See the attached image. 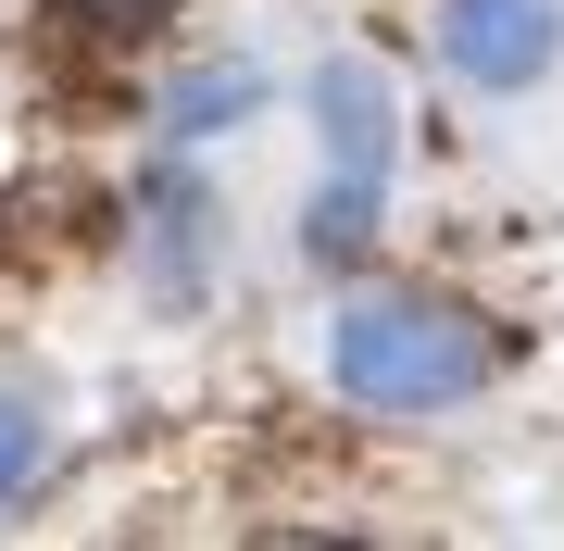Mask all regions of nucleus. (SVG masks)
I'll return each instance as SVG.
<instances>
[{"label":"nucleus","instance_id":"obj_1","mask_svg":"<svg viewBox=\"0 0 564 551\" xmlns=\"http://www.w3.org/2000/svg\"><path fill=\"white\" fill-rule=\"evenodd\" d=\"M326 364H339L351 401L377 414H440L489 376V339L464 301H426V288H351L339 327H326Z\"/></svg>","mask_w":564,"mask_h":551},{"label":"nucleus","instance_id":"obj_2","mask_svg":"<svg viewBox=\"0 0 564 551\" xmlns=\"http://www.w3.org/2000/svg\"><path fill=\"white\" fill-rule=\"evenodd\" d=\"M314 125H326V188H314L302 239L326 251V264H351V251L377 239V188H389V151H402V101H389V76L364 51H339L314 76Z\"/></svg>","mask_w":564,"mask_h":551},{"label":"nucleus","instance_id":"obj_3","mask_svg":"<svg viewBox=\"0 0 564 551\" xmlns=\"http://www.w3.org/2000/svg\"><path fill=\"white\" fill-rule=\"evenodd\" d=\"M552 38H564L552 0H440V63L464 88H527L552 63Z\"/></svg>","mask_w":564,"mask_h":551},{"label":"nucleus","instance_id":"obj_4","mask_svg":"<svg viewBox=\"0 0 564 551\" xmlns=\"http://www.w3.org/2000/svg\"><path fill=\"white\" fill-rule=\"evenodd\" d=\"M251 101H263L251 63H188V76L163 88V139H214V125H239Z\"/></svg>","mask_w":564,"mask_h":551},{"label":"nucleus","instance_id":"obj_5","mask_svg":"<svg viewBox=\"0 0 564 551\" xmlns=\"http://www.w3.org/2000/svg\"><path fill=\"white\" fill-rule=\"evenodd\" d=\"M25 476H39V414H13V401H0V502H13Z\"/></svg>","mask_w":564,"mask_h":551},{"label":"nucleus","instance_id":"obj_6","mask_svg":"<svg viewBox=\"0 0 564 551\" xmlns=\"http://www.w3.org/2000/svg\"><path fill=\"white\" fill-rule=\"evenodd\" d=\"M63 13H88V25H101V38H139V25H163V13H176V0H63Z\"/></svg>","mask_w":564,"mask_h":551}]
</instances>
